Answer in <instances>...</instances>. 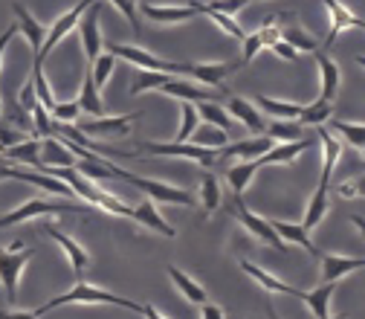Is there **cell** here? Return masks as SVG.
<instances>
[{"label":"cell","mask_w":365,"mask_h":319,"mask_svg":"<svg viewBox=\"0 0 365 319\" xmlns=\"http://www.w3.org/2000/svg\"><path fill=\"white\" fill-rule=\"evenodd\" d=\"M64 305H113V308H125V310H133V313H143V302H133V299L116 296L110 290L93 288V285H87L84 279H78L67 293H61V296H56L50 302H43L32 313L41 319V316H47V313H53L56 308H64Z\"/></svg>","instance_id":"1"},{"label":"cell","mask_w":365,"mask_h":319,"mask_svg":"<svg viewBox=\"0 0 365 319\" xmlns=\"http://www.w3.org/2000/svg\"><path fill=\"white\" fill-rule=\"evenodd\" d=\"M110 56L116 59H125L130 61L133 67H140V70H154V73H168V76H189V64H177V61H165L143 47H133V44H110Z\"/></svg>","instance_id":"2"},{"label":"cell","mask_w":365,"mask_h":319,"mask_svg":"<svg viewBox=\"0 0 365 319\" xmlns=\"http://www.w3.org/2000/svg\"><path fill=\"white\" fill-rule=\"evenodd\" d=\"M230 212L244 223V230H247L250 236H255L258 241H264V244H269V247H276L279 253H287V244L282 241V236H279L276 230H272V221L255 215L238 195H232V201H230Z\"/></svg>","instance_id":"3"},{"label":"cell","mask_w":365,"mask_h":319,"mask_svg":"<svg viewBox=\"0 0 365 319\" xmlns=\"http://www.w3.org/2000/svg\"><path fill=\"white\" fill-rule=\"evenodd\" d=\"M61 212H73V215H84L87 206L81 203H56V201H43V198H32L26 201L24 206L6 212L0 218V230H6L12 223H24V221H32V218H41V215H61Z\"/></svg>","instance_id":"4"},{"label":"cell","mask_w":365,"mask_h":319,"mask_svg":"<svg viewBox=\"0 0 365 319\" xmlns=\"http://www.w3.org/2000/svg\"><path fill=\"white\" fill-rule=\"evenodd\" d=\"M93 4H99V0H81V4H76L70 12H64L58 21H53V26L47 29V38H43V47H41V56L38 59H32V64H41L43 67V59H47L56 47H58V44L78 26V21L84 18V12L90 9V6H93Z\"/></svg>","instance_id":"5"},{"label":"cell","mask_w":365,"mask_h":319,"mask_svg":"<svg viewBox=\"0 0 365 319\" xmlns=\"http://www.w3.org/2000/svg\"><path fill=\"white\" fill-rule=\"evenodd\" d=\"M122 180H128L130 186H136L145 198H151L154 203H177V206H197L195 195L186 192V189H177V186H168V183H157V180H148V177H136L130 171L122 174Z\"/></svg>","instance_id":"6"},{"label":"cell","mask_w":365,"mask_h":319,"mask_svg":"<svg viewBox=\"0 0 365 319\" xmlns=\"http://www.w3.org/2000/svg\"><path fill=\"white\" fill-rule=\"evenodd\" d=\"M32 255H35L32 250H21V241L12 244L9 250H0V285H4L6 302H15L21 273H24V267L32 261Z\"/></svg>","instance_id":"7"},{"label":"cell","mask_w":365,"mask_h":319,"mask_svg":"<svg viewBox=\"0 0 365 319\" xmlns=\"http://www.w3.org/2000/svg\"><path fill=\"white\" fill-rule=\"evenodd\" d=\"M140 151L154 154V157H182V160H195L200 166H212L217 160V151L200 148L195 143H140Z\"/></svg>","instance_id":"8"},{"label":"cell","mask_w":365,"mask_h":319,"mask_svg":"<svg viewBox=\"0 0 365 319\" xmlns=\"http://www.w3.org/2000/svg\"><path fill=\"white\" fill-rule=\"evenodd\" d=\"M99 15H102V4H93L84 18L78 21V35H81V50L87 56V61L93 64L102 56V29H99Z\"/></svg>","instance_id":"9"},{"label":"cell","mask_w":365,"mask_h":319,"mask_svg":"<svg viewBox=\"0 0 365 319\" xmlns=\"http://www.w3.org/2000/svg\"><path fill=\"white\" fill-rule=\"evenodd\" d=\"M136 122V113H119V116H96V119H87L81 122V133L84 136H130Z\"/></svg>","instance_id":"10"},{"label":"cell","mask_w":365,"mask_h":319,"mask_svg":"<svg viewBox=\"0 0 365 319\" xmlns=\"http://www.w3.org/2000/svg\"><path fill=\"white\" fill-rule=\"evenodd\" d=\"M43 230H47V236H50V238H53V241L67 253V261H70V267H73V279L78 282V279L84 276V273H87V267H90V253H87L76 238L64 236L56 223H47Z\"/></svg>","instance_id":"11"},{"label":"cell","mask_w":365,"mask_h":319,"mask_svg":"<svg viewBox=\"0 0 365 319\" xmlns=\"http://www.w3.org/2000/svg\"><path fill=\"white\" fill-rule=\"evenodd\" d=\"M157 93H165V96H171V99H180V102H217L220 99V93L217 90H206V87H200V84H192V81H182L180 76H171Z\"/></svg>","instance_id":"12"},{"label":"cell","mask_w":365,"mask_h":319,"mask_svg":"<svg viewBox=\"0 0 365 319\" xmlns=\"http://www.w3.org/2000/svg\"><path fill=\"white\" fill-rule=\"evenodd\" d=\"M73 166H78V160L70 151V146L64 140H56V133L43 136L41 140V166H38V171L41 168H73Z\"/></svg>","instance_id":"13"},{"label":"cell","mask_w":365,"mask_h":319,"mask_svg":"<svg viewBox=\"0 0 365 319\" xmlns=\"http://www.w3.org/2000/svg\"><path fill=\"white\" fill-rule=\"evenodd\" d=\"M319 264H322V282H339L356 270H365V258H351V255H336V253H322Z\"/></svg>","instance_id":"14"},{"label":"cell","mask_w":365,"mask_h":319,"mask_svg":"<svg viewBox=\"0 0 365 319\" xmlns=\"http://www.w3.org/2000/svg\"><path fill=\"white\" fill-rule=\"evenodd\" d=\"M313 143H316L313 136H302V140H296V143H279V146L272 143V148L264 157H258V166L261 168L264 166H293L299 160V154L307 151Z\"/></svg>","instance_id":"15"},{"label":"cell","mask_w":365,"mask_h":319,"mask_svg":"<svg viewBox=\"0 0 365 319\" xmlns=\"http://www.w3.org/2000/svg\"><path fill=\"white\" fill-rule=\"evenodd\" d=\"M130 221L148 226V230H154V233H160V236H165V238H174V236H177V230H174V226L160 215V209H157V203H154L151 198H143L140 203L133 206Z\"/></svg>","instance_id":"16"},{"label":"cell","mask_w":365,"mask_h":319,"mask_svg":"<svg viewBox=\"0 0 365 319\" xmlns=\"http://www.w3.org/2000/svg\"><path fill=\"white\" fill-rule=\"evenodd\" d=\"M241 270L247 273V276H252V282H258V285H261L264 290H269V293L304 299V290H299V288H293V285H287V282H282V279H276V276H269L267 270H261L258 264H252V261H247V258H241Z\"/></svg>","instance_id":"17"},{"label":"cell","mask_w":365,"mask_h":319,"mask_svg":"<svg viewBox=\"0 0 365 319\" xmlns=\"http://www.w3.org/2000/svg\"><path fill=\"white\" fill-rule=\"evenodd\" d=\"M322 6L331 12V32H328V41L322 44V47L328 50V47H334V41H336L345 29H356V26H359V18H356L351 9H345V4H339V0H322Z\"/></svg>","instance_id":"18"},{"label":"cell","mask_w":365,"mask_h":319,"mask_svg":"<svg viewBox=\"0 0 365 319\" xmlns=\"http://www.w3.org/2000/svg\"><path fill=\"white\" fill-rule=\"evenodd\" d=\"M272 148V140L269 136H250V140H238V143H226L217 157L223 160H230V157H244V160H258L264 157L267 151Z\"/></svg>","instance_id":"19"},{"label":"cell","mask_w":365,"mask_h":319,"mask_svg":"<svg viewBox=\"0 0 365 319\" xmlns=\"http://www.w3.org/2000/svg\"><path fill=\"white\" fill-rule=\"evenodd\" d=\"M313 56H316V64H319V76H322V96H319V99H325V102L334 105V99L339 93V84H342V73H339L336 61L328 53H319L316 50Z\"/></svg>","instance_id":"20"},{"label":"cell","mask_w":365,"mask_h":319,"mask_svg":"<svg viewBox=\"0 0 365 319\" xmlns=\"http://www.w3.org/2000/svg\"><path fill=\"white\" fill-rule=\"evenodd\" d=\"M238 70V61H217V64H189V76L206 87H220L226 76Z\"/></svg>","instance_id":"21"},{"label":"cell","mask_w":365,"mask_h":319,"mask_svg":"<svg viewBox=\"0 0 365 319\" xmlns=\"http://www.w3.org/2000/svg\"><path fill=\"white\" fill-rule=\"evenodd\" d=\"M316 136H319V143H322V148H325V168H322V177H319V186H328L331 189V177H334L336 163L342 157V143L334 136V131H325L322 125H319Z\"/></svg>","instance_id":"22"},{"label":"cell","mask_w":365,"mask_h":319,"mask_svg":"<svg viewBox=\"0 0 365 319\" xmlns=\"http://www.w3.org/2000/svg\"><path fill=\"white\" fill-rule=\"evenodd\" d=\"M12 12H15V24H18V29L24 32V38L29 41V50H32V59H38L41 56V47H43V38H47V32H43V24L41 21H35L21 4H15L12 6Z\"/></svg>","instance_id":"23"},{"label":"cell","mask_w":365,"mask_h":319,"mask_svg":"<svg viewBox=\"0 0 365 319\" xmlns=\"http://www.w3.org/2000/svg\"><path fill=\"white\" fill-rule=\"evenodd\" d=\"M140 12L157 24H180V21H192L200 15V6L192 4V6H151V4H143Z\"/></svg>","instance_id":"24"},{"label":"cell","mask_w":365,"mask_h":319,"mask_svg":"<svg viewBox=\"0 0 365 319\" xmlns=\"http://www.w3.org/2000/svg\"><path fill=\"white\" fill-rule=\"evenodd\" d=\"M168 276H171V282H174V288L182 293V299L186 302H192V305H206L209 302V296H206V288L203 285H197L189 273H182L177 264H168Z\"/></svg>","instance_id":"25"},{"label":"cell","mask_w":365,"mask_h":319,"mask_svg":"<svg viewBox=\"0 0 365 319\" xmlns=\"http://www.w3.org/2000/svg\"><path fill=\"white\" fill-rule=\"evenodd\" d=\"M78 105H81L84 113H90L93 119L96 116H105V102L99 96V84L93 79V70L84 73V81H81V90H78Z\"/></svg>","instance_id":"26"},{"label":"cell","mask_w":365,"mask_h":319,"mask_svg":"<svg viewBox=\"0 0 365 319\" xmlns=\"http://www.w3.org/2000/svg\"><path fill=\"white\" fill-rule=\"evenodd\" d=\"M272 230H276L279 236H282V241L284 244H299L302 250H307L313 258H319L322 255V250H316L313 247V241H310V236H307V230L302 223H287V221H272Z\"/></svg>","instance_id":"27"},{"label":"cell","mask_w":365,"mask_h":319,"mask_svg":"<svg viewBox=\"0 0 365 319\" xmlns=\"http://www.w3.org/2000/svg\"><path fill=\"white\" fill-rule=\"evenodd\" d=\"M336 290V282H322L313 290H304V305L316 319H328L331 316V296Z\"/></svg>","instance_id":"28"},{"label":"cell","mask_w":365,"mask_h":319,"mask_svg":"<svg viewBox=\"0 0 365 319\" xmlns=\"http://www.w3.org/2000/svg\"><path fill=\"white\" fill-rule=\"evenodd\" d=\"M230 116H235L241 125H247L252 133H264L267 131V122L264 116L252 108V102L241 99V96H230Z\"/></svg>","instance_id":"29"},{"label":"cell","mask_w":365,"mask_h":319,"mask_svg":"<svg viewBox=\"0 0 365 319\" xmlns=\"http://www.w3.org/2000/svg\"><path fill=\"white\" fill-rule=\"evenodd\" d=\"M261 166H258V160H247V163H235V166H230L226 168V180H230V186H232V195H244L247 192V186L252 183V177H255V171H258Z\"/></svg>","instance_id":"30"},{"label":"cell","mask_w":365,"mask_h":319,"mask_svg":"<svg viewBox=\"0 0 365 319\" xmlns=\"http://www.w3.org/2000/svg\"><path fill=\"white\" fill-rule=\"evenodd\" d=\"M189 143H195V146H200V148H209V151H220L226 143H230V133H226L223 128H217V125H203V128H197L195 133H192V140Z\"/></svg>","instance_id":"31"},{"label":"cell","mask_w":365,"mask_h":319,"mask_svg":"<svg viewBox=\"0 0 365 319\" xmlns=\"http://www.w3.org/2000/svg\"><path fill=\"white\" fill-rule=\"evenodd\" d=\"M304 125L299 122V119H276V122H269L267 125V131L264 133H269V140L272 143H296V140H302L304 136V131H302Z\"/></svg>","instance_id":"32"},{"label":"cell","mask_w":365,"mask_h":319,"mask_svg":"<svg viewBox=\"0 0 365 319\" xmlns=\"http://www.w3.org/2000/svg\"><path fill=\"white\" fill-rule=\"evenodd\" d=\"M325 212H328V186H316V192H313V198L307 203V212H304L302 226H304V230H313V226L322 223Z\"/></svg>","instance_id":"33"},{"label":"cell","mask_w":365,"mask_h":319,"mask_svg":"<svg viewBox=\"0 0 365 319\" xmlns=\"http://www.w3.org/2000/svg\"><path fill=\"white\" fill-rule=\"evenodd\" d=\"M4 157L38 168V166H41V140H35V136H32V140H26V143H21V146H15V148H6Z\"/></svg>","instance_id":"34"},{"label":"cell","mask_w":365,"mask_h":319,"mask_svg":"<svg viewBox=\"0 0 365 319\" xmlns=\"http://www.w3.org/2000/svg\"><path fill=\"white\" fill-rule=\"evenodd\" d=\"M171 76L168 73H154V70H136L133 81H130V96L148 93V90H160Z\"/></svg>","instance_id":"35"},{"label":"cell","mask_w":365,"mask_h":319,"mask_svg":"<svg viewBox=\"0 0 365 319\" xmlns=\"http://www.w3.org/2000/svg\"><path fill=\"white\" fill-rule=\"evenodd\" d=\"M220 198H223L220 180H217L215 174H203V177H200V203H203L206 215H212V212L220 209Z\"/></svg>","instance_id":"36"},{"label":"cell","mask_w":365,"mask_h":319,"mask_svg":"<svg viewBox=\"0 0 365 319\" xmlns=\"http://www.w3.org/2000/svg\"><path fill=\"white\" fill-rule=\"evenodd\" d=\"M334 113V105L325 102V99H316L313 105H304L302 113H299V122L302 125H310V128H319V125H325Z\"/></svg>","instance_id":"37"},{"label":"cell","mask_w":365,"mask_h":319,"mask_svg":"<svg viewBox=\"0 0 365 319\" xmlns=\"http://www.w3.org/2000/svg\"><path fill=\"white\" fill-rule=\"evenodd\" d=\"M331 131L339 133L348 146H354L356 151H365V125H356V122H342V119H334L331 122Z\"/></svg>","instance_id":"38"},{"label":"cell","mask_w":365,"mask_h":319,"mask_svg":"<svg viewBox=\"0 0 365 319\" xmlns=\"http://www.w3.org/2000/svg\"><path fill=\"white\" fill-rule=\"evenodd\" d=\"M255 102H258V108H261L264 113H272L276 119H299V113H302V105H293V102H282V99L258 96Z\"/></svg>","instance_id":"39"},{"label":"cell","mask_w":365,"mask_h":319,"mask_svg":"<svg viewBox=\"0 0 365 319\" xmlns=\"http://www.w3.org/2000/svg\"><path fill=\"white\" fill-rule=\"evenodd\" d=\"M197 113H200L203 122L217 125V128H223L226 133H230V128H232V116H230V111H226V108H220L217 102H197Z\"/></svg>","instance_id":"40"},{"label":"cell","mask_w":365,"mask_h":319,"mask_svg":"<svg viewBox=\"0 0 365 319\" xmlns=\"http://www.w3.org/2000/svg\"><path fill=\"white\" fill-rule=\"evenodd\" d=\"M197 122H200L197 105H195V102H182V122H180V131H177L174 140H177V143H189L192 133L197 131Z\"/></svg>","instance_id":"41"},{"label":"cell","mask_w":365,"mask_h":319,"mask_svg":"<svg viewBox=\"0 0 365 319\" xmlns=\"http://www.w3.org/2000/svg\"><path fill=\"white\" fill-rule=\"evenodd\" d=\"M197 6H200V15H209V18H212V21H215V24H217V26H220L226 35H230L232 41H244V38H247V32H244V29L235 24V18H230V15H220V12H215V9H206V4H197Z\"/></svg>","instance_id":"42"},{"label":"cell","mask_w":365,"mask_h":319,"mask_svg":"<svg viewBox=\"0 0 365 319\" xmlns=\"http://www.w3.org/2000/svg\"><path fill=\"white\" fill-rule=\"evenodd\" d=\"M282 41H287L293 50H299V53H316L319 50V44L307 35V32H302L299 26H287L284 32H282Z\"/></svg>","instance_id":"43"},{"label":"cell","mask_w":365,"mask_h":319,"mask_svg":"<svg viewBox=\"0 0 365 319\" xmlns=\"http://www.w3.org/2000/svg\"><path fill=\"white\" fill-rule=\"evenodd\" d=\"M113 67H116V56H110V53H102L96 61H93V79H96V84L99 87H105L108 84V79H110V73H113Z\"/></svg>","instance_id":"44"},{"label":"cell","mask_w":365,"mask_h":319,"mask_svg":"<svg viewBox=\"0 0 365 319\" xmlns=\"http://www.w3.org/2000/svg\"><path fill=\"white\" fill-rule=\"evenodd\" d=\"M110 4L125 15V21L130 24V29L140 35L143 32V24H140V6H136V0H110Z\"/></svg>","instance_id":"45"},{"label":"cell","mask_w":365,"mask_h":319,"mask_svg":"<svg viewBox=\"0 0 365 319\" xmlns=\"http://www.w3.org/2000/svg\"><path fill=\"white\" fill-rule=\"evenodd\" d=\"M32 113V122H35V133H43V136H53V125H50V111L43 108L41 102L29 111Z\"/></svg>","instance_id":"46"},{"label":"cell","mask_w":365,"mask_h":319,"mask_svg":"<svg viewBox=\"0 0 365 319\" xmlns=\"http://www.w3.org/2000/svg\"><path fill=\"white\" fill-rule=\"evenodd\" d=\"M244 56H241V64H247V61H252L261 50H264V38H261V32H252V35H247L244 41Z\"/></svg>","instance_id":"47"},{"label":"cell","mask_w":365,"mask_h":319,"mask_svg":"<svg viewBox=\"0 0 365 319\" xmlns=\"http://www.w3.org/2000/svg\"><path fill=\"white\" fill-rule=\"evenodd\" d=\"M78 111H81L78 99H76V102H56V108L50 111V116H56L58 122H67V125H70V122L76 119V113H78Z\"/></svg>","instance_id":"48"},{"label":"cell","mask_w":365,"mask_h":319,"mask_svg":"<svg viewBox=\"0 0 365 319\" xmlns=\"http://www.w3.org/2000/svg\"><path fill=\"white\" fill-rule=\"evenodd\" d=\"M250 4V0H209L206 4V9H215V12H220V15H235L238 9H244Z\"/></svg>","instance_id":"49"},{"label":"cell","mask_w":365,"mask_h":319,"mask_svg":"<svg viewBox=\"0 0 365 319\" xmlns=\"http://www.w3.org/2000/svg\"><path fill=\"white\" fill-rule=\"evenodd\" d=\"M29 136L21 133V131H12V128H0V151H6V148H15L21 143H26Z\"/></svg>","instance_id":"50"},{"label":"cell","mask_w":365,"mask_h":319,"mask_svg":"<svg viewBox=\"0 0 365 319\" xmlns=\"http://www.w3.org/2000/svg\"><path fill=\"white\" fill-rule=\"evenodd\" d=\"M336 192H339L342 198H365V174H362V177L348 180V183H342Z\"/></svg>","instance_id":"51"},{"label":"cell","mask_w":365,"mask_h":319,"mask_svg":"<svg viewBox=\"0 0 365 319\" xmlns=\"http://www.w3.org/2000/svg\"><path fill=\"white\" fill-rule=\"evenodd\" d=\"M269 50H272V53H276L279 59H284V61H299V56H302L299 50H293V47H290V44H287V41H282V38H279L276 44H272V47H269Z\"/></svg>","instance_id":"52"},{"label":"cell","mask_w":365,"mask_h":319,"mask_svg":"<svg viewBox=\"0 0 365 319\" xmlns=\"http://www.w3.org/2000/svg\"><path fill=\"white\" fill-rule=\"evenodd\" d=\"M21 29H18V24H12L4 35H0V67H4V56H6V47H9V44L15 41V35H18ZM0 113H4V108H0Z\"/></svg>","instance_id":"53"},{"label":"cell","mask_w":365,"mask_h":319,"mask_svg":"<svg viewBox=\"0 0 365 319\" xmlns=\"http://www.w3.org/2000/svg\"><path fill=\"white\" fill-rule=\"evenodd\" d=\"M200 319H226V313H223L220 305L206 302V305H200Z\"/></svg>","instance_id":"54"},{"label":"cell","mask_w":365,"mask_h":319,"mask_svg":"<svg viewBox=\"0 0 365 319\" xmlns=\"http://www.w3.org/2000/svg\"><path fill=\"white\" fill-rule=\"evenodd\" d=\"M0 319H38L35 313H12V310H0Z\"/></svg>","instance_id":"55"},{"label":"cell","mask_w":365,"mask_h":319,"mask_svg":"<svg viewBox=\"0 0 365 319\" xmlns=\"http://www.w3.org/2000/svg\"><path fill=\"white\" fill-rule=\"evenodd\" d=\"M143 316H145V319H165L154 305H143Z\"/></svg>","instance_id":"56"},{"label":"cell","mask_w":365,"mask_h":319,"mask_svg":"<svg viewBox=\"0 0 365 319\" xmlns=\"http://www.w3.org/2000/svg\"><path fill=\"white\" fill-rule=\"evenodd\" d=\"M354 226H359V233H362V238H365V218L354 215Z\"/></svg>","instance_id":"57"},{"label":"cell","mask_w":365,"mask_h":319,"mask_svg":"<svg viewBox=\"0 0 365 319\" xmlns=\"http://www.w3.org/2000/svg\"><path fill=\"white\" fill-rule=\"evenodd\" d=\"M356 64H359V67L365 70V56H356Z\"/></svg>","instance_id":"58"},{"label":"cell","mask_w":365,"mask_h":319,"mask_svg":"<svg viewBox=\"0 0 365 319\" xmlns=\"http://www.w3.org/2000/svg\"><path fill=\"white\" fill-rule=\"evenodd\" d=\"M328 319H345V313H339V316H328Z\"/></svg>","instance_id":"59"},{"label":"cell","mask_w":365,"mask_h":319,"mask_svg":"<svg viewBox=\"0 0 365 319\" xmlns=\"http://www.w3.org/2000/svg\"><path fill=\"white\" fill-rule=\"evenodd\" d=\"M356 29H362V32H365V21H359V26H356Z\"/></svg>","instance_id":"60"}]
</instances>
